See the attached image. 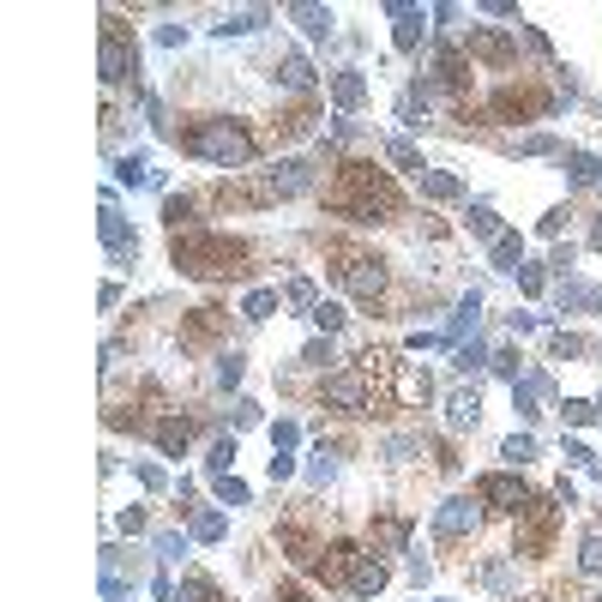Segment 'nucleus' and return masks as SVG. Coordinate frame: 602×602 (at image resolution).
<instances>
[{
  "label": "nucleus",
  "mask_w": 602,
  "mask_h": 602,
  "mask_svg": "<svg viewBox=\"0 0 602 602\" xmlns=\"http://www.w3.org/2000/svg\"><path fill=\"white\" fill-rule=\"evenodd\" d=\"M584 572H602V536L584 542Z\"/></svg>",
  "instance_id": "7"
},
{
  "label": "nucleus",
  "mask_w": 602,
  "mask_h": 602,
  "mask_svg": "<svg viewBox=\"0 0 602 602\" xmlns=\"http://www.w3.org/2000/svg\"><path fill=\"white\" fill-rule=\"evenodd\" d=\"M164 446H169V452L187 446V422H164Z\"/></svg>",
  "instance_id": "6"
},
{
  "label": "nucleus",
  "mask_w": 602,
  "mask_h": 602,
  "mask_svg": "<svg viewBox=\"0 0 602 602\" xmlns=\"http://www.w3.org/2000/svg\"><path fill=\"white\" fill-rule=\"evenodd\" d=\"M337 277H344V289L349 296H362V302H374L379 289H386V266H379V259H344V266H337Z\"/></svg>",
  "instance_id": "2"
},
{
  "label": "nucleus",
  "mask_w": 602,
  "mask_h": 602,
  "mask_svg": "<svg viewBox=\"0 0 602 602\" xmlns=\"http://www.w3.org/2000/svg\"><path fill=\"white\" fill-rule=\"evenodd\" d=\"M349 584L368 596V591H379V584H386V566H379L374 554H356V566H349Z\"/></svg>",
  "instance_id": "5"
},
{
  "label": "nucleus",
  "mask_w": 602,
  "mask_h": 602,
  "mask_svg": "<svg viewBox=\"0 0 602 602\" xmlns=\"http://www.w3.org/2000/svg\"><path fill=\"white\" fill-rule=\"evenodd\" d=\"M187 151H194V157H205V164L241 169L247 157H254V139H247L241 127H229V121H199L194 134H187Z\"/></svg>",
  "instance_id": "1"
},
{
  "label": "nucleus",
  "mask_w": 602,
  "mask_h": 602,
  "mask_svg": "<svg viewBox=\"0 0 602 602\" xmlns=\"http://www.w3.org/2000/svg\"><path fill=\"white\" fill-rule=\"evenodd\" d=\"M326 404H332V409H344V416H356V409L368 404V379H362L356 368L332 374V379H326Z\"/></svg>",
  "instance_id": "3"
},
{
  "label": "nucleus",
  "mask_w": 602,
  "mask_h": 602,
  "mask_svg": "<svg viewBox=\"0 0 602 602\" xmlns=\"http://www.w3.org/2000/svg\"><path fill=\"white\" fill-rule=\"evenodd\" d=\"M482 501H494L501 512H524V488L512 476H488V482H482Z\"/></svg>",
  "instance_id": "4"
}]
</instances>
